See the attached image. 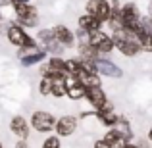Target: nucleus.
I'll use <instances>...</instances> for the list:
<instances>
[{
    "label": "nucleus",
    "mask_w": 152,
    "mask_h": 148,
    "mask_svg": "<svg viewBox=\"0 0 152 148\" xmlns=\"http://www.w3.org/2000/svg\"><path fill=\"white\" fill-rule=\"evenodd\" d=\"M6 39H8V42H10L14 48H18V50H27V48L39 46L37 41H35V37H31L23 27L15 25L14 21H12V25L6 29Z\"/></svg>",
    "instance_id": "obj_1"
},
{
    "label": "nucleus",
    "mask_w": 152,
    "mask_h": 148,
    "mask_svg": "<svg viewBox=\"0 0 152 148\" xmlns=\"http://www.w3.org/2000/svg\"><path fill=\"white\" fill-rule=\"evenodd\" d=\"M119 15H121V29H125L127 33L133 35L135 31H139L141 25V10L135 2H125L119 6Z\"/></svg>",
    "instance_id": "obj_2"
},
{
    "label": "nucleus",
    "mask_w": 152,
    "mask_h": 148,
    "mask_svg": "<svg viewBox=\"0 0 152 148\" xmlns=\"http://www.w3.org/2000/svg\"><path fill=\"white\" fill-rule=\"evenodd\" d=\"M29 125L35 133L39 135H48L54 131V125H56V115L48 110H35L31 114V119H29Z\"/></svg>",
    "instance_id": "obj_3"
},
{
    "label": "nucleus",
    "mask_w": 152,
    "mask_h": 148,
    "mask_svg": "<svg viewBox=\"0 0 152 148\" xmlns=\"http://www.w3.org/2000/svg\"><path fill=\"white\" fill-rule=\"evenodd\" d=\"M35 41H37V44L41 46V48L45 50L48 56H62L64 50H66V48H64V46L54 39L50 27H41V29H39V33H37V37H35Z\"/></svg>",
    "instance_id": "obj_4"
},
{
    "label": "nucleus",
    "mask_w": 152,
    "mask_h": 148,
    "mask_svg": "<svg viewBox=\"0 0 152 148\" xmlns=\"http://www.w3.org/2000/svg\"><path fill=\"white\" fill-rule=\"evenodd\" d=\"M89 44L98 52V58H108V56L115 50L114 41H112L110 33H106L104 29L94 31V33L89 35Z\"/></svg>",
    "instance_id": "obj_5"
},
{
    "label": "nucleus",
    "mask_w": 152,
    "mask_h": 148,
    "mask_svg": "<svg viewBox=\"0 0 152 148\" xmlns=\"http://www.w3.org/2000/svg\"><path fill=\"white\" fill-rule=\"evenodd\" d=\"M85 14L93 15L94 19H98V21H102L106 25V21L112 15V4L110 0H87Z\"/></svg>",
    "instance_id": "obj_6"
},
{
    "label": "nucleus",
    "mask_w": 152,
    "mask_h": 148,
    "mask_svg": "<svg viewBox=\"0 0 152 148\" xmlns=\"http://www.w3.org/2000/svg\"><path fill=\"white\" fill-rule=\"evenodd\" d=\"M79 129V119L75 117V115H60L58 119H56V125H54V135L60 139H67L71 137V135H75Z\"/></svg>",
    "instance_id": "obj_7"
},
{
    "label": "nucleus",
    "mask_w": 152,
    "mask_h": 148,
    "mask_svg": "<svg viewBox=\"0 0 152 148\" xmlns=\"http://www.w3.org/2000/svg\"><path fill=\"white\" fill-rule=\"evenodd\" d=\"M8 127H10V133L14 135L18 141H29V137H31V125H29V121H27L23 115H19V114L12 115Z\"/></svg>",
    "instance_id": "obj_8"
},
{
    "label": "nucleus",
    "mask_w": 152,
    "mask_h": 148,
    "mask_svg": "<svg viewBox=\"0 0 152 148\" xmlns=\"http://www.w3.org/2000/svg\"><path fill=\"white\" fill-rule=\"evenodd\" d=\"M94 66H96V73L100 77H110V79H121L123 77V69L115 62H112L110 58H96L94 60Z\"/></svg>",
    "instance_id": "obj_9"
},
{
    "label": "nucleus",
    "mask_w": 152,
    "mask_h": 148,
    "mask_svg": "<svg viewBox=\"0 0 152 148\" xmlns=\"http://www.w3.org/2000/svg\"><path fill=\"white\" fill-rule=\"evenodd\" d=\"M52 29V35H54V39L60 42V44L64 46V48H73L75 44H77V41H75V33L69 29L67 25H64V23H56L54 27H50Z\"/></svg>",
    "instance_id": "obj_10"
},
{
    "label": "nucleus",
    "mask_w": 152,
    "mask_h": 148,
    "mask_svg": "<svg viewBox=\"0 0 152 148\" xmlns=\"http://www.w3.org/2000/svg\"><path fill=\"white\" fill-rule=\"evenodd\" d=\"M106 100H108V94H106V90H104L102 87H91V89H85V102L91 104V108H93L94 112H96Z\"/></svg>",
    "instance_id": "obj_11"
},
{
    "label": "nucleus",
    "mask_w": 152,
    "mask_h": 148,
    "mask_svg": "<svg viewBox=\"0 0 152 148\" xmlns=\"http://www.w3.org/2000/svg\"><path fill=\"white\" fill-rule=\"evenodd\" d=\"M102 141L106 142L108 148H125V144H127V139L123 137V135L119 133L115 127H112V129H106V131H104Z\"/></svg>",
    "instance_id": "obj_12"
},
{
    "label": "nucleus",
    "mask_w": 152,
    "mask_h": 148,
    "mask_svg": "<svg viewBox=\"0 0 152 148\" xmlns=\"http://www.w3.org/2000/svg\"><path fill=\"white\" fill-rule=\"evenodd\" d=\"M77 27L91 35V33H94V31H100L104 27V23L98 21V19H94L93 15H89V14H81L77 17Z\"/></svg>",
    "instance_id": "obj_13"
},
{
    "label": "nucleus",
    "mask_w": 152,
    "mask_h": 148,
    "mask_svg": "<svg viewBox=\"0 0 152 148\" xmlns=\"http://www.w3.org/2000/svg\"><path fill=\"white\" fill-rule=\"evenodd\" d=\"M12 8H14V14H15V21H23V19L39 15V8L35 4H15Z\"/></svg>",
    "instance_id": "obj_14"
},
{
    "label": "nucleus",
    "mask_w": 152,
    "mask_h": 148,
    "mask_svg": "<svg viewBox=\"0 0 152 148\" xmlns=\"http://www.w3.org/2000/svg\"><path fill=\"white\" fill-rule=\"evenodd\" d=\"M18 58H19L21 67H31V66H41V63L48 58V54H46L45 50H37V52H29V54L18 56Z\"/></svg>",
    "instance_id": "obj_15"
},
{
    "label": "nucleus",
    "mask_w": 152,
    "mask_h": 148,
    "mask_svg": "<svg viewBox=\"0 0 152 148\" xmlns=\"http://www.w3.org/2000/svg\"><path fill=\"white\" fill-rule=\"evenodd\" d=\"M77 83L79 85H83L85 89H91V87H102V79L98 73H89V71H79L77 75Z\"/></svg>",
    "instance_id": "obj_16"
},
{
    "label": "nucleus",
    "mask_w": 152,
    "mask_h": 148,
    "mask_svg": "<svg viewBox=\"0 0 152 148\" xmlns=\"http://www.w3.org/2000/svg\"><path fill=\"white\" fill-rule=\"evenodd\" d=\"M133 37H135V41L139 42V46H141L142 52L152 54V35H146V33H142V31L139 29V31L133 33Z\"/></svg>",
    "instance_id": "obj_17"
},
{
    "label": "nucleus",
    "mask_w": 152,
    "mask_h": 148,
    "mask_svg": "<svg viewBox=\"0 0 152 148\" xmlns=\"http://www.w3.org/2000/svg\"><path fill=\"white\" fill-rule=\"evenodd\" d=\"M94 115H96V119L100 121V125H104L106 129L115 127L118 121H119V115L115 114V112H108V114H96V112H94Z\"/></svg>",
    "instance_id": "obj_18"
},
{
    "label": "nucleus",
    "mask_w": 152,
    "mask_h": 148,
    "mask_svg": "<svg viewBox=\"0 0 152 148\" xmlns=\"http://www.w3.org/2000/svg\"><path fill=\"white\" fill-rule=\"evenodd\" d=\"M115 129H118L119 133L127 139V142L133 141V129H131V123H129V119H127V117L119 115V121H118V125H115Z\"/></svg>",
    "instance_id": "obj_19"
},
{
    "label": "nucleus",
    "mask_w": 152,
    "mask_h": 148,
    "mask_svg": "<svg viewBox=\"0 0 152 148\" xmlns=\"http://www.w3.org/2000/svg\"><path fill=\"white\" fill-rule=\"evenodd\" d=\"M77 54H79V60H96L98 58V52L94 50L89 42L77 44Z\"/></svg>",
    "instance_id": "obj_20"
},
{
    "label": "nucleus",
    "mask_w": 152,
    "mask_h": 148,
    "mask_svg": "<svg viewBox=\"0 0 152 148\" xmlns=\"http://www.w3.org/2000/svg\"><path fill=\"white\" fill-rule=\"evenodd\" d=\"M67 89L66 85H64V79L62 77H56L54 81H52V90H50V96H54L56 100H62L64 96H66Z\"/></svg>",
    "instance_id": "obj_21"
},
{
    "label": "nucleus",
    "mask_w": 152,
    "mask_h": 148,
    "mask_svg": "<svg viewBox=\"0 0 152 148\" xmlns=\"http://www.w3.org/2000/svg\"><path fill=\"white\" fill-rule=\"evenodd\" d=\"M52 81L54 79L48 77V75H42L41 79H39V85H37V90L41 96H50V90H52Z\"/></svg>",
    "instance_id": "obj_22"
},
{
    "label": "nucleus",
    "mask_w": 152,
    "mask_h": 148,
    "mask_svg": "<svg viewBox=\"0 0 152 148\" xmlns=\"http://www.w3.org/2000/svg\"><path fill=\"white\" fill-rule=\"evenodd\" d=\"M66 96L69 98V100H73V102H79V100H85V87H83V85H79V83H77L75 87L67 89Z\"/></svg>",
    "instance_id": "obj_23"
},
{
    "label": "nucleus",
    "mask_w": 152,
    "mask_h": 148,
    "mask_svg": "<svg viewBox=\"0 0 152 148\" xmlns=\"http://www.w3.org/2000/svg\"><path fill=\"white\" fill-rule=\"evenodd\" d=\"M64 66H66V73H69V75H77L81 71L79 58H64Z\"/></svg>",
    "instance_id": "obj_24"
},
{
    "label": "nucleus",
    "mask_w": 152,
    "mask_h": 148,
    "mask_svg": "<svg viewBox=\"0 0 152 148\" xmlns=\"http://www.w3.org/2000/svg\"><path fill=\"white\" fill-rule=\"evenodd\" d=\"M41 148H62V139L56 135H48V137H45Z\"/></svg>",
    "instance_id": "obj_25"
},
{
    "label": "nucleus",
    "mask_w": 152,
    "mask_h": 148,
    "mask_svg": "<svg viewBox=\"0 0 152 148\" xmlns=\"http://www.w3.org/2000/svg\"><path fill=\"white\" fill-rule=\"evenodd\" d=\"M108 112H114V104L110 102V100H106V102L102 104L100 108L96 110V114H108Z\"/></svg>",
    "instance_id": "obj_26"
},
{
    "label": "nucleus",
    "mask_w": 152,
    "mask_h": 148,
    "mask_svg": "<svg viewBox=\"0 0 152 148\" xmlns=\"http://www.w3.org/2000/svg\"><path fill=\"white\" fill-rule=\"evenodd\" d=\"M93 148H108V146H106V142H104L102 139H96V141L93 142Z\"/></svg>",
    "instance_id": "obj_27"
},
{
    "label": "nucleus",
    "mask_w": 152,
    "mask_h": 148,
    "mask_svg": "<svg viewBox=\"0 0 152 148\" xmlns=\"http://www.w3.org/2000/svg\"><path fill=\"white\" fill-rule=\"evenodd\" d=\"M14 148H31V146H29V142H27V141H18L14 144Z\"/></svg>",
    "instance_id": "obj_28"
},
{
    "label": "nucleus",
    "mask_w": 152,
    "mask_h": 148,
    "mask_svg": "<svg viewBox=\"0 0 152 148\" xmlns=\"http://www.w3.org/2000/svg\"><path fill=\"white\" fill-rule=\"evenodd\" d=\"M6 6H12L10 0H0V8H6Z\"/></svg>",
    "instance_id": "obj_29"
},
{
    "label": "nucleus",
    "mask_w": 152,
    "mask_h": 148,
    "mask_svg": "<svg viewBox=\"0 0 152 148\" xmlns=\"http://www.w3.org/2000/svg\"><path fill=\"white\" fill-rule=\"evenodd\" d=\"M125 148H141V146H139L137 142H127V144H125Z\"/></svg>",
    "instance_id": "obj_30"
},
{
    "label": "nucleus",
    "mask_w": 152,
    "mask_h": 148,
    "mask_svg": "<svg viewBox=\"0 0 152 148\" xmlns=\"http://www.w3.org/2000/svg\"><path fill=\"white\" fill-rule=\"evenodd\" d=\"M146 137H148V141L152 142V127H150V129H148V133H146Z\"/></svg>",
    "instance_id": "obj_31"
},
{
    "label": "nucleus",
    "mask_w": 152,
    "mask_h": 148,
    "mask_svg": "<svg viewBox=\"0 0 152 148\" xmlns=\"http://www.w3.org/2000/svg\"><path fill=\"white\" fill-rule=\"evenodd\" d=\"M148 17L152 19V6H150V12H148Z\"/></svg>",
    "instance_id": "obj_32"
},
{
    "label": "nucleus",
    "mask_w": 152,
    "mask_h": 148,
    "mask_svg": "<svg viewBox=\"0 0 152 148\" xmlns=\"http://www.w3.org/2000/svg\"><path fill=\"white\" fill-rule=\"evenodd\" d=\"M0 148H4V144H2V142H0Z\"/></svg>",
    "instance_id": "obj_33"
},
{
    "label": "nucleus",
    "mask_w": 152,
    "mask_h": 148,
    "mask_svg": "<svg viewBox=\"0 0 152 148\" xmlns=\"http://www.w3.org/2000/svg\"><path fill=\"white\" fill-rule=\"evenodd\" d=\"M0 19H2V12H0Z\"/></svg>",
    "instance_id": "obj_34"
},
{
    "label": "nucleus",
    "mask_w": 152,
    "mask_h": 148,
    "mask_svg": "<svg viewBox=\"0 0 152 148\" xmlns=\"http://www.w3.org/2000/svg\"><path fill=\"white\" fill-rule=\"evenodd\" d=\"M0 25H2V19H0Z\"/></svg>",
    "instance_id": "obj_35"
}]
</instances>
